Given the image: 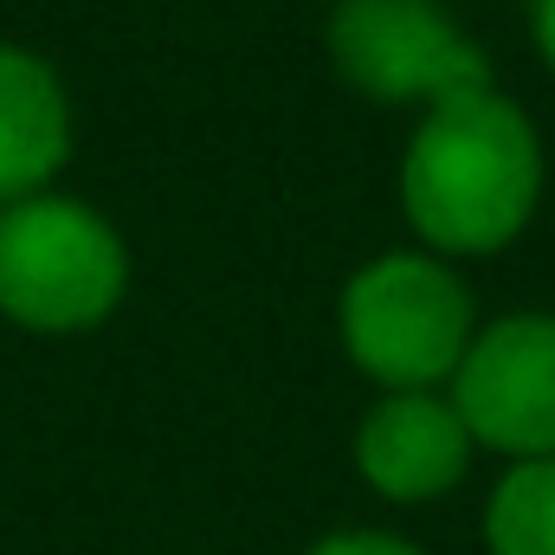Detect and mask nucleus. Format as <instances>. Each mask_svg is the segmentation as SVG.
Masks as SVG:
<instances>
[{
    "instance_id": "nucleus-3",
    "label": "nucleus",
    "mask_w": 555,
    "mask_h": 555,
    "mask_svg": "<svg viewBox=\"0 0 555 555\" xmlns=\"http://www.w3.org/2000/svg\"><path fill=\"white\" fill-rule=\"evenodd\" d=\"M130 240L124 227L65 194H26L0 207V317L26 336H91L130 297Z\"/></svg>"
},
{
    "instance_id": "nucleus-2",
    "label": "nucleus",
    "mask_w": 555,
    "mask_h": 555,
    "mask_svg": "<svg viewBox=\"0 0 555 555\" xmlns=\"http://www.w3.org/2000/svg\"><path fill=\"white\" fill-rule=\"evenodd\" d=\"M330 323H336L343 362L375 395H401V388H446L452 382L485 310H478L465 266L401 240V246H382L343 272Z\"/></svg>"
},
{
    "instance_id": "nucleus-10",
    "label": "nucleus",
    "mask_w": 555,
    "mask_h": 555,
    "mask_svg": "<svg viewBox=\"0 0 555 555\" xmlns=\"http://www.w3.org/2000/svg\"><path fill=\"white\" fill-rule=\"evenodd\" d=\"M530 7V52L543 65V78L555 85V0H524Z\"/></svg>"
},
{
    "instance_id": "nucleus-9",
    "label": "nucleus",
    "mask_w": 555,
    "mask_h": 555,
    "mask_svg": "<svg viewBox=\"0 0 555 555\" xmlns=\"http://www.w3.org/2000/svg\"><path fill=\"white\" fill-rule=\"evenodd\" d=\"M304 555H433V550H420L414 537H401L388 524H343V530H323Z\"/></svg>"
},
{
    "instance_id": "nucleus-1",
    "label": "nucleus",
    "mask_w": 555,
    "mask_h": 555,
    "mask_svg": "<svg viewBox=\"0 0 555 555\" xmlns=\"http://www.w3.org/2000/svg\"><path fill=\"white\" fill-rule=\"evenodd\" d=\"M543 201L550 142L504 85L408 117V142L395 162V207L414 246L452 266H485L537 227Z\"/></svg>"
},
{
    "instance_id": "nucleus-6",
    "label": "nucleus",
    "mask_w": 555,
    "mask_h": 555,
    "mask_svg": "<svg viewBox=\"0 0 555 555\" xmlns=\"http://www.w3.org/2000/svg\"><path fill=\"white\" fill-rule=\"evenodd\" d=\"M349 465L369 485V498L395 511H426L472 478L478 446L446 388H401L369 395V408L349 426Z\"/></svg>"
},
{
    "instance_id": "nucleus-4",
    "label": "nucleus",
    "mask_w": 555,
    "mask_h": 555,
    "mask_svg": "<svg viewBox=\"0 0 555 555\" xmlns=\"http://www.w3.org/2000/svg\"><path fill=\"white\" fill-rule=\"evenodd\" d=\"M323 65L349 98L395 117L498 85L491 52L446 0H330Z\"/></svg>"
},
{
    "instance_id": "nucleus-5",
    "label": "nucleus",
    "mask_w": 555,
    "mask_h": 555,
    "mask_svg": "<svg viewBox=\"0 0 555 555\" xmlns=\"http://www.w3.org/2000/svg\"><path fill=\"white\" fill-rule=\"evenodd\" d=\"M446 395L478 459H555V310L517 304L485 317Z\"/></svg>"
},
{
    "instance_id": "nucleus-8",
    "label": "nucleus",
    "mask_w": 555,
    "mask_h": 555,
    "mask_svg": "<svg viewBox=\"0 0 555 555\" xmlns=\"http://www.w3.org/2000/svg\"><path fill=\"white\" fill-rule=\"evenodd\" d=\"M485 555H555V459L498 465L478 504Z\"/></svg>"
},
{
    "instance_id": "nucleus-7",
    "label": "nucleus",
    "mask_w": 555,
    "mask_h": 555,
    "mask_svg": "<svg viewBox=\"0 0 555 555\" xmlns=\"http://www.w3.org/2000/svg\"><path fill=\"white\" fill-rule=\"evenodd\" d=\"M72 142H78V117L59 65L33 46L0 39V207L59 188Z\"/></svg>"
}]
</instances>
